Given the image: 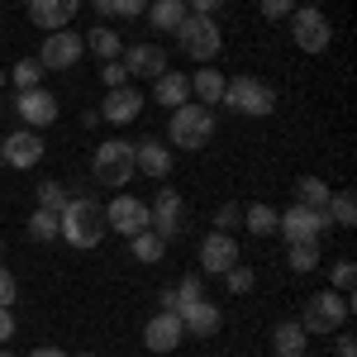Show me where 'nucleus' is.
<instances>
[{"label": "nucleus", "mask_w": 357, "mask_h": 357, "mask_svg": "<svg viewBox=\"0 0 357 357\" xmlns=\"http://www.w3.org/2000/svg\"><path fill=\"white\" fill-rule=\"evenodd\" d=\"M62 238L72 248H96L110 229H105V210H100V200H91V195H72L67 205H62Z\"/></svg>", "instance_id": "nucleus-1"}, {"label": "nucleus", "mask_w": 357, "mask_h": 357, "mask_svg": "<svg viewBox=\"0 0 357 357\" xmlns=\"http://www.w3.org/2000/svg\"><path fill=\"white\" fill-rule=\"evenodd\" d=\"M91 176H96L100 186H110V191H124L138 176L134 143H129V138H105V143L96 148V158H91Z\"/></svg>", "instance_id": "nucleus-2"}, {"label": "nucleus", "mask_w": 357, "mask_h": 357, "mask_svg": "<svg viewBox=\"0 0 357 357\" xmlns=\"http://www.w3.org/2000/svg\"><path fill=\"white\" fill-rule=\"evenodd\" d=\"M215 138V110L210 105H176L172 110V119H167V143H176V148H186V153H195V148H205Z\"/></svg>", "instance_id": "nucleus-3"}, {"label": "nucleus", "mask_w": 357, "mask_h": 357, "mask_svg": "<svg viewBox=\"0 0 357 357\" xmlns=\"http://www.w3.org/2000/svg\"><path fill=\"white\" fill-rule=\"evenodd\" d=\"M348 314H353V296H343V291H314L310 301H305V314H301V329L305 333H338L348 324Z\"/></svg>", "instance_id": "nucleus-4"}, {"label": "nucleus", "mask_w": 357, "mask_h": 357, "mask_svg": "<svg viewBox=\"0 0 357 357\" xmlns=\"http://www.w3.org/2000/svg\"><path fill=\"white\" fill-rule=\"evenodd\" d=\"M220 105H229L234 114H248V119H267L276 110V91L257 77H229Z\"/></svg>", "instance_id": "nucleus-5"}, {"label": "nucleus", "mask_w": 357, "mask_h": 357, "mask_svg": "<svg viewBox=\"0 0 357 357\" xmlns=\"http://www.w3.org/2000/svg\"><path fill=\"white\" fill-rule=\"evenodd\" d=\"M176 48L191 57V62H215L220 48H224V33L210 15H186V20L176 24Z\"/></svg>", "instance_id": "nucleus-6"}, {"label": "nucleus", "mask_w": 357, "mask_h": 357, "mask_svg": "<svg viewBox=\"0 0 357 357\" xmlns=\"http://www.w3.org/2000/svg\"><path fill=\"white\" fill-rule=\"evenodd\" d=\"M291 43H296L301 53H324L333 43L329 15H324L319 5H296V10H291Z\"/></svg>", "instance_id": "nucleus-7"}, {"label": "nucleus", "mask_w": 357, "mask_h": 357, "mask_svg": "<svg viewBox=\"0 0 357 357\" xmlns=\"http://www.w3.org/2000/svg\"><path fill=\"white\" fill-rule=\"evenodd\" d=\"M329 229V210H310V205H291L276 215V234L286 243H319V234Z\"/></svg>", "instance_id": "nucleus-8"}, {"label": "nucleus", "mask_w": 357, "mask_h": 357, "mask_svg": "<svg viewBox=\"0 0 357 357\" xmlns=\"http://www.w3.org/2000/svg\"><path fill=\"white\" fill-rule=\"evenodd\" d=\"M82 53H86V38L77 29H53L38 48V62H43V72H67V67L82 62Z\"/></svg>", "instance_id": "nucleus-9"}, {"label": "nucleus", "mask_w": 357, "mask_h": 357, "mask_svg": "<svg viewBox=\"0 0 357 357\" xmlns=\"http://www.w3.org/2000/svg\"><path fill=\"white\" fill-rule=\"evenodd\" d=\"M148 215H153V220H148V229H153V234H158L162 243H172V238L181 234V215H186V200L172 191V186H162V191L153 195Z\"/></svg>", "instance_id": "nucleus-10"}, {"label": "nucleus", "mask_w": 357, "mask_h": 357, "mask_svg": "<svg viewBox=\"0 0 357 357\" xmlns=\"http://www.w3.org/2000/svg\"><path fill=\"white\" fill-rule=\"evenodd\" d=\"M181 338H186V324H181L176 310H158V314L143 324V348H148V353H176Z\"/></svg>", "instance_id": "nucleus-11"}, {"label": "nucleus", "mask_w": 357, "mask_h": 357, "mask_svg": "<svg viewBox=\"0 0 357 357\" xmlns=\"http://www.w3.org/2000/svg\"><path fill=\"white\" fill-rule=\"evenodd\" d=\"M15 114H20L24 129H48V124L57 119V96H53V91H43V86L20 91V96H15Z\"/></svg>", "instance_id": "nucleus-12"}, {"label": "nucleus", "mask_w": 357, "mask_h": 357, "mask_svg": "<svg viewBox=\"0 0 357 357\" xmlns=\"http://www.w3.org/2000/svg\"><path fill=\"white\" fill-rule=\"evenodd\" d=\"M0 153H5V167H15V172H29V167L43 162V138L38 129H15L10 138H0Z\"/></svg>", "instance_id": "nucleus-13"}, {"label": "nucleus", "mask_w": 357, "mask_h": 357, "mask_svg": "<svg viewBox=\"0 0 357 357\" xmlns=\"http://www.w3.org/2000/svg\"><path fill=\"white\" fill-rule=\"evenodd\" d=\"M148 220H153V215H148V205H143V200H134V195H124V191L105 205V229L124 234V238H134L138 229H148Z\"/></svg>", "instance_id": "nucleus-14"}, {"label": "nucleus", "mask_w": 357, "mask_h": 357, "mask_svg": "<svg viewBox=\"0 0 357 357\" xmlns=\"http://www.w3.org/2000/svg\"><path fill=\"white\" fill-rule=\"evenodd\" d=\"M119 62H124L129 82H153V77L167 72V53L158 48V43H129V48L119 53Z\"/></svg>", "instance_id": "nucleus-15"}, {"label": "nucleus", "mask_w": 357, "mask_h": 357, "mask_svg": "<svg viewBox=\"0 0 357 357\" xmlns=\"http://www.w3.org/2000/svg\"><path fill=\"white\" fill-rule=\"evenodd\" d=\"M138 110H143V91H138L134 82L105 91V100H100V119H105V124H134Z\"/></svg>", "instance_id": "nucleus-16"}, {"label": "nucleus", "mask_w": 357, "mask_h": 357, "mask_svg": "<svg viewBox=\"0 0 357 357\" xmlns=\"http://www.w3.org/2000/svg\"><path fill=\"white\" fill-rule=\"evenodd\" d=\"M238 262V243H234V234H220V229H210L205 234V243H200V272H215L224 276L229 267Z\"/></svg>", "instance_id": "nucleus-17"}, {"label": "nucleus", "mask_w": 357, "mask_h": 357, "mask_svg": "<svg viewBox=\"0 0 357 357\" xmlns=\"http://www.w3.org/2000/svg\"><path fill=\"white\" fill-rule=\"evenodd\" d=\"M134 167L143 176H153V181H167V176H172V143H162V138H138L134 143Z\"/></svg>", "instance_id": "nucleus-18"}, {"label": "nucleus", "mask_w": 357, "mask_h": 357, "mask_svg": "<svg viewBox=\"0 0 357 357\" xmlns=\"http://www.w3.org/2000/svg\"><path fill=\"white\" fill-rule=\"evenodd\" d=\"M181 324H186V338H215L220 324H224V310L215 301H205V296H200L195 305L181 310Z\"/></svg>", "instance_id": "nucleus-19"}, {"label": "nucleus", "mask_w": 357, "mask_h": 357, "mask_svg": "<svg viewBox=\"0 0 357 357\" xmlns=\"http://www.w3.org/2000/svg\"><path fill=\"white\" fill-rule=\"evenodd\" d=\"M82 10V0H29V20L38 29H67L72 24V15Z\"/></svg>", "instance_id": "nucleus-20"}, {"label": "nucleus", "mask_w": 357, "mask_h": 357, "mask_svg": "<svg viewBox=\"0 0 357 357\" xmlns=\"http://www.w3.org/2000/svg\"><path fill=\"white\" fill-rule=\"evenodd\" d=\"M153 100L167 105V110L186 105V100H191V77H186V72H176V67H167L162 77H153Z\"/></svg>", "instance_id": "nucleus-21"}, {"label": "nucleus", "mask_w": 357, "mask_h": 357, "mask_svg": "<svg viewBox=\"0 0 357 357\" xmlns=\"http://www.w3.org/2000/svg\"><path fill=\"white\" fill-rule=\"evenodd\" d=\"M305 348H310V333L301 329V319H281L272 329V353L276 357H305Z\"/></svg>", "instance_id": "nucleus-22"}, {"label": "nucleus", "mask_w": 357, "mask_h": 357, "mask_svg": "<svg viewBox=\"0 0 357 357\" xmlns=\"http://www.w3.org/2000/svg\"><path fill=\"white\" fill-rule=\"evenodd\" d=\"M224 82H229V77H224L220 67H200V72L191 77V96L200 100V105H220L224 100Z\"/></svg>", "instance_id": "nucleus-23"}, {"label": "nucleus", "mask_w": 357, "mask_h": 357, "mask_svg": "<svg viewBox=\"0 0 357 357\" xmlns=\"http://www.w3.org/2000/svg\"><path fill=\"white\" fill-rule=\"evenodd\" d=\"M195 301H200V272L181 276L176 286H167V291H162V310H176V314H181L186 305H195Z\"/></svg>", "instance_id": "nucleus-24"}, {"label": "nucleus", "mask_w": 357, "mask_h": 357, "mask_svg": "<svg viewBox=\"0 0 357 357\" xmlns=\"http://www.w3.org/2000/svg\"><path fill=\"white\" fill-rule=\"evenodd\" d=\"M86 48L100 57V62H114V57L124 53V38H119V29H105V24H96L91 33H86Z\"/></svg>", "instance_id": "nucleus-25"}, {"label": "nucleus", "mask_w": 357, "mask_h": 357, "mask_svg": "<svg viewBox=\"0 0 357 357\" xmlns=\"http://www.w3.org/2000/svg\"><path fill=\"white\" fill-rule=\"evenodd\" d=\"M162 252H167V243L153 234V229H138L134 238H129V257H134V262H143V267L162 262Z\"/></svg>", "instance_id": "nucleus-26"}, {"label": "nucleus", "mask_w": 357, "mask_h": 357, "mask_svg": "<svg viewBox=\"0 0 357 357\" xmlns=\"http://www.w3.org/2000/svg\"><path fill=\"white\" fill-rule=\"evenodd\" d=\"M148 20H153V29H162V33H176V24L186 20V0H153L148 5Z\"/></svg>", "instance_id": "nucleus-27"}, {"label": "nucleus", "mask_w": 357, "mask_h": 357, "mask_svg": "<svg viewBox=\"0 0 357 357\" xmlns=\"http://www.w3.org/2000/svg\"><path fill=\"white\" fill-rule=\"evenodd\" d=\"M24 234L33 243H57V238H62V220H57L53 210H33L29 224H24Z\"/></svg>", "instance_id": "nucleus-28"}, {"label": "nucleus", "mask_w": 357, "mask_h": 357, "mask_svg": "<svg viewBox=\"0 0 357 357\" xmlns=\"http://www.w3.org/2000/svg\"><path fill=\"white\" fill-rule=\"evenodd\" d=\"M329 181H319V176H301L296 181V205H310V210H329Z\"/></svg>", "instance_id": "nucleus-29"}, {"label": "nucleus", "mask_w": 357, "mask_h": 357, "mask_svg": "<svg viewBox=\"0 0 357 357\" xmlns=\"http://www.w3.org/2000/svg\"><path fill=\"white\" fill-rule=\"evenodd\" d=\"M286 267L296 276H310L319 267V243H286Z\"/></svg>", "instance_id": "nucleus-30"}, {"label": "nucleus", "mask_w": 357, "mask_h": 357, "mask_svg": "<svg viewBox=\"0 0 357 357\" xmlns=\"http://www.w3.org/2000/svg\"><path fill=\"white\" fill-rule=\"evenodd\" d=\"M243 224H248V234L267 238V234H276V210H272V205H262V200H252V205L243 210Z\"/></svg>", "instance_id": "nucleus-31"}, {"label": "nucleus", "mask_w": 357, "mask_h": 357, "mask_svg": "<svg viewBox=\"0 0 357 357\" xmlns=\"http://www.w3.org/2000/svg\"><path fill=\"white\" fill-rule=\"evenodd\" d=\"M329 224H338V229H353L357 224V195L353 191H333L329 195Z\"/></svg>", "instance_id": "nucleus-32"}, {"label": "nucleus", "mask_w": 357, "mask_h": 357, "mask_svg": "<svg viewBox=\"0 0 357 357\" xmlns=\"http://www.w3.org/2000/svg\"><path fill=\"white\" fill-rule=\"evenodd\" d=\"M5 77L20 86V91H33V86H43V62H38V57H20Z\"/></svg>", "instance_id": "nucleus-33"}, {"label": "nucleus", "mask_w": 357, "mask_h": 357, "mask_svg": "<svg viewBox=\"0 0 357 357\" xmlns=\"http://www.w3.org/2000/svg\"><path fill=\"white\" fill-rule=\"evenodd\" d=\"M77 191H67V181H38V210H53V215H62V205L72 200Z\"/></svg>", "instance_id": "nucleus-34"}, {"label": "nucleus", "mask_w": 357, "mask_h": 357, "mask_svg": "<svg viewBox=\"0 0 357 357\" xmlns=\"http://www.w3.org/2000/svg\"><path fill=\"white\" fill-rule=\"evenodd\" d=\"M224 286H229V296H248V291L257 286V272L243 267V262H234V267L224 272Z\"/></svg>", "instance_id": "nucleus-35"}, {"label": "nucleus", "mask_w": 357, "mask_h": 357, "mask_svg": "<svg viewBox=\"0 0 357 357\" xmlns=\"http://www.w3.org/2000/svg\"><path fill=\"white\" fill-rule=\"evenodd\" d=\"M353 286H357V267L343 257L338 267H333V291H343V296H353Z\"/></svg>", "instance_id": "nucleus-36"}, {"label": "nucleus", "mask_w": 357, "mask_h": 357, "mask_svg": "<svg viewBox=\"0 0 357 357\" xmlns=\"http://www.w3.org/2000/svg\"><path fill=\"white\" fill-rule=\"evenodd\" d=\"M100 82H105V91L129 86V72H124V62H119V57H114V62H100Z\"/></svg>", "instance_id": "nucleus-37"}, {"label": "nucleus", "mask_w": 357, "mask_h": 357, "mask_svg": "<svg viewBox=\"0 0 357 357\" xmlns=\"http://www.w3.org/2000/svg\"><path fill=\"white\" fill-rule=\"evenodd\" d=\"M243 224V205H220V215H215V229L220 234H234Z\"/></svg>", "instance_id": "nucleus-38"}, {"label": "nucleus", "mask_w": 357, "mask_h": 357, "mask_svg": "<svg viewBox=\"0 0 357 357\" xmlns=\"http://www.w3.org/2000/svg\"><path fill=\"white\" fill-rule=\"evenodd\" d=\"M296 0H262V20H291Z\"/></svg>", "instance_id": "nucleus-39"}, {"label": "nucleus", "mask_w": 357, "mask_h": 357, "mask_svg": "<svg viewBox=\"0 0 357 357\" xmlns=\"http://www.w3.org/2000/svg\"><path fill=\"white\" fill-rule=\"evenodd\" d=\"M148 5L153 0H114V15L119 20H138V15H148Z\"/></svg>", "instance_id": "nucleus-40"}, {"label": "nucleus", "mask_w": 357, "mask_h": 357, "mask_svg": "<svg viewBox=\"0 0 357 357\" xmlns=\"http://www.w3.org/2000/svg\"><path fill=\"white\" fill-rule=\"evenodd\" d=\"M15 296H20V286H15V276H10L5 267H0V305L10 310V305H15Z\"/></svg>", "instance_id": "nucleus-41"}, {"label": "nucleus", "mask_w": 357, "mask_h": 357, "mask_svg": "<svg viewBox=\"0 0 357 357\" xmlns=\"http://www.w3.org/2000/svg\"><path fill=\"white\" fill-rule=\"evenodd\" d=\"M220 5H224V0H186V15H210V20H215Z\"/></svg>", "instance_id": "nucleus-42"}, {"label": "nucleus", "mask_w": 357, "mask_h": 357, "mask_svg": "<svg viewBox=\"0 0 357 357\" xmlns=\"http://www.w3.org/2000/svg\"><path fill=\"white\" fill-rule=\"evenodd\" d=\"M333 357H357L353 333H343V329H338V338H333Z\"/></svg>", "instance_id": "nucleus-43"}, {"label": "nucleus", "mask_w": 357, "mask_h": 357, "mask_svg": "<svg viewBox=\"0 0 357 357\" xmlns=\"http://www.w3.org/2000/svg\"><path fill=\"white\" fill-rule=\"evenodd\" d=\"M10 338H15V314L0 305V343H10Z\"/></svg>", "instance_id": "nucleus-44"}, {"label": "nucleus", "mask_w": 357, "mask_h": 357, "mask_svg": "<svg viewBox=\"0 0 357 357\" xmlns=\"http://www.w3.org/2000/svg\"><path fill=\"white\" fill-rule=\"evenodd\" d=\"M29 357H72V353H62V348H53V343H43V348H33Z\"/></svg>", "instance_id": "nucleus-45"}, {"label": "nucleus", "mask_w": 357, "mask_h": 357, "mask_svg": "<svg viewBox=\"0 0 357 357\" xmlns=\"http://www.w3.org/2000/svg\"><path fill=\"white\" fill-rule=\"evenodd\" d=\"M91 10H96V15L105 20V15H114V0H91Z\"/></svg>", "instance_id": "nucleus-46"}, {"label": "nucleus", "mask_w": 357, "mask_h": 357, "mask_svg": "<svg viewBox=\"0 0 357 357\" xmlns=\"http://www.w3.org/2000/svg\"><path fill=\"white\" fill-rule=\"evenodd\" d=\"M0 86H5V67H0Z\"/></svg>", "instance_id": "nucleus-47"}, {"label": "nucleus", "mask_w": 357, "mask_h": 357, "mask_svg": "<svg viewBox=\"0 0 357 357\" xmlns=\"http://www.w3.org/2000/svg\"><path fill=\"white\" fill-rule=\"evenodd\" d=\"M0 357H15V353H5V348H0Z\"/></svg>", "instance_id": "nucleus-48"}, {"label": "nucleus", "mask_w": 357, "mask_h": 357, "mask_svg": "<svg viewBox=\"0 0 357 357\" xmlns=\"http://www.w3.org/2000/svg\"><path fill=\"white\" fill-rule=\"evenodd\" d=\"M0 167H5V153H0Z\"/></svg>", "instance_id": "nucleus-49"}, {"label": "nucleus", "mask_w": 357, "mask_h": 357, "mask_svg": "<svg viewBox=\"0 0 357 357\" xmlns=\"http://www.w3.org/2000/svg\"><path fill=\"white\" fill-rule=\"evenodd\" d=\"M82 357H96V353H82Z\"/></svg>", "instance_id": "nucleus-50"}]
</instances>
